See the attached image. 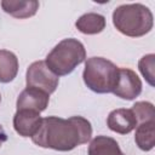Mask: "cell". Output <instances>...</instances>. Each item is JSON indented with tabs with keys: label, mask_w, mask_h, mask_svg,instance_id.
I'll return each mask as SVG.
<instances>
[{
	"label": "cell",
	"mask_w": 155,
	"mask_h": 155,
	"mask_svg": "<svg viewBox=\"0 0 155 155\" xmlns=\"http://www.w3.org/2000/svg\"><path fill=\"white\" fill-rule=\"evenodd\" d=\"M0 102H1V94H0Z\"/></svg>",
	"instance_id": "ac0fdd59"
},
{
	"label": "cell",
	"mask_w": 155,
	"mask_h": 155,
	"mask_svg": "<svg viewBox=\"0 0 155 155\" xmlns=\"http://www.w3.org/2000/svg\"><path fill=\"white\" fill-rule=\"evenodd\" d=\"M86 59V50L78 39L68 38L59 41L46 56L47 68L57 76L70 74Z\"/></svg>",
	"instance_id": "3957f363"
},
{
	"label": "cell",
	"mask_w": 155,
	"mask_h": 155,
	"mask_svg": "<svg viewBox=\"0 0 155 155\" xmlns=\"http://www.w3.org/2000/svg\"><path fill=\"white\" fill-rule=\"evenodd\" d=\"M6 140H7V134H6L5 130H4V127L0 125V148L2 147V144H4Z\"/></svg>",
	"instance_id": "e0dca14e"
},
{
	"label": "cell",
	"mask_w": 155,
	"mask_h": 155,
	"mask_svg": "<svg viewBox=\"0 0 155 155\" xmlns=\"http://www.w3.org/2000/svg\"><path fill=\"white\" fill-rule=\"evenodd\" d=\"M119 78V67L103 57H91L85 62L82 79L85 85L96 93L113 92Z\"/></svg>",
	"instance_id": "277c9868"
},
{
	"label": "cell",
	"mask_w": 155,
	"mask_h": 155,
	"mask_svg": "<svg viewBox=\"0 0 155 155\" xmlns=\"http://www.w3.org/2000/svg\"><path fill=\"white\" fill-rule=\"evenodd\" d=\"M142 81L138 75L128 68H119V78L113 93L121 99L132 101L142 92Z\"/></svg>",
	"instance_id": "8992f818"
},
{
	"label": "cell",
	"mask_w": 155,
	"mask_h": 155,
	"mask_svg": "<svg viewBox=\"0 0 155 155\" xmlns=\"http://www.w3.org/2000/svg\"><path fill=\"white\" fill-rule=\"evenodd\" d=\"M136 120H137V125L143 124V122H148V121H154L155 120V113H154V104L150 102H137L133 104V107L131 108Z\"/></svg>",
	"instance_id": "9a60e30c"
},
{
	"label": "cell",
	"mask_w": 155,
	"mask_h": 155,
	"mask_svg": "<svg viewBox=\"0 0 155 155\" xmlns=\"http://www.w3.org/2000/svg\"><path fill=\"white\" fill-rule=\"evenodd\" d=\"M91 136V122L82 116H71L69 119L47 116L42 117L40 127L31 137V140L41 148L70 151L87 143Z\"/></svg>",
	"instance_id": "6da1fadb"
},
{
	"label": "cell",
	"mask_w": 155,
	"mask_h": 155,
	"mask_svg": "<svg viewBox=\"0 0 155 155\" xmlns=\"http://www.w3.org/2000/svg\"><path fill=\"white\" fill-rule=\"evenodd\" d=\"M154 67H155V54L154 53L143 56L138 62V69L150 86H154Z\"/></svg>",
	"instance_id": "2e32d148"
},
{
	"label": "cell",
	"mask_w": 155,
	"mask_h": 155,
	"mask_svg": "<svg viewBox=\"0 0 155 155\" xmlns=\"http://www.w3.org/2000/svg\"><path fill=\"white\" fill-rule=\"evenodd\" d=\"M88 155H125L119 147V143L108 136L94 137L88 145Z\"/></svg>",
	"instance_id": "7c38bea8"
},
{
	"label": "cell",
	"mask_w": 155,
	"mask_h": 155,
	"mask_svg": "<svg viewBox=\"0 0 155 155\" xmlns=\"http://www.w3.org/2000/svg\"><path fill=\"white\" fill-rule=\"evenodd\" d=\"M76 29L87 35H94L104 30L105 28V17L101 13L87 12L78 18L75 22Z\"/></svg>",
	"instance_id": "8fae6325"
},
{
	"label": "cell",
	"mask_w": 155,
	"mask_h": 155,
	"mask_svg": "<svg viewBox=\"0 0 155 155\" xmlns=\"http://www.w3.org/2000/svg\"><path fill=\"white\" fill-rule=\"evenodd\" d=\"M107 125L113 132L119 134H128L137 127V120L132 109L119 108L109 113Z\"/></svg>",
	"instance_id": "9c48e42d"
},
{
	"label": "cell",
	"mask_w": 155,
	"mask_h": 155,
	"mask_svg": "<svg viewBox=\"0 0 155 155\" xmlns=\"http://www.w3.org/2000/svg\"><path fill=\"white\" fill-rule=\"evenodd\" d=\"M0 5L6 13L19 19L33 17L39 10L36 0H2Z\"/></svg>",
	"instance_id": "30bf717a"
},
{
	"label": "cell",
	"mask_w": 155,
	"mask_h": 155,
	"mask_svg": "<svg viewBox=\"0 0 155 155\" xmlns=\"http://www.w3.org/2000/svg\"><path fill=\"white\" fill-rule=\"evenodd\" d=\"M42 117L40 113L28 109L17 110L13 115V128L22 137H33L40 127Z\"/></svg>",
	"instance_id": "ba28073f"
},
{
	"label": "cell",
	"mask_w": 155,
	"mask_h": 155,
	"mask_svg": "<svg viewBox=\"0 0 155 155\" xmlns=\"http://www.w3.org/2000/svg\"><path fill=\"white\" fill-rule=\"evenodd\" d=\"M27 87H34L51 94L58 87L59 78L54 75L46 65L45 61L33 62L25 73Z\"/></svg>",
	"instance_id": "5b68a950"
},
{
	"label": "cell",
	"mask_w": 155,
	"mask_h": 155,
	"mask_svg": "<svg viewBox=\"0 0 155 155\" xmlns=\"http://www.w3.org/2000/svg\"><path fill=\"white\" fill-rule=\"evenodd\" d=\"M18 73V58L8 50H0V82L12 81Z\"/></svg>",
	"instance_id": "4fadbf2b"
},
{
	"label": "cell",
	"mask_w": 155,
	"mask_h": 155,
	"mask_svg": "<svg viewBox=\"0 0 155 155\" xmlns=\"http://www.w3.org/2000/svg\"><path fill=\"white\" fill-rule=\"evenodd\" d=\"M134 142L143 151H149L155 147V120L137 125Z\"/></svg>",
	"instance_id": "5bb4252c"
},
{
	"label": "cell",
	"mask_w": 155,
	"mask_h": 155,
	"mask_svg": "<svg viewBox=\"0 0 155 155\" xmlns=\"http://www.w3.org/2000/svg\"><path fill=\"white\" fill-rule=\"evenodd\" d=\"M48 102L50 94L34 87H27L19 93L16 102V108L17 110L28 109L41 113L47 108Z\"/></svg>",
	"instance_id": "52a82bcc"
},
{
	"label": "cell",
	"mask_w": 155,
	"mask_h": 155,
	"mask_svg": "<svg viewBox=\"0 0 155 155\" xmlns=\"http://www.w3.org/2000/svg\"><path fill=\"white\" fill-rule=\"evenodd\" d=\"M113 24L124 35L140 38L154 25V17L149 7L143 4H124L113 12Z\"/></svg>",
	"instance_id": "7a4b0ae2"
}]
</instances>
